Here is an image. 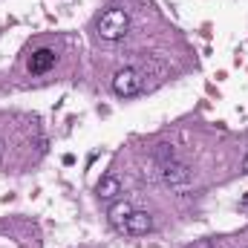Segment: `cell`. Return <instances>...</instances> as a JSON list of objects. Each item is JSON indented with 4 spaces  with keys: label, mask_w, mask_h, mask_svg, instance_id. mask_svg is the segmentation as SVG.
<instances>
[{
    "label": "cell",
    "mask_w": 248,
    "mask_h": 248,
    "mask_svg": "<svg viewBox=\"0 0 248 248\" xmlns=\"http://www.w3.org/2000/svg\"><path fill=\"white\" fill-rule=\"evenodd\" d=\"M55 49H38V52H32V58H29V75H44V72H49L52 66H55Z\"/></svg>",
    "instance_id": "cell-5"
},
{
    "label": "cell",
    "mask_w": 248,
    "mask_h": 248,
    "mask_svg": "<svg viewBox=\"0 0 248 248\" xmlns=\"http://www.w3.org/2000/svg\"><path fill=\"white\" fill-rule=\"evenodd\" d=\"M141 90H144V78H141V72L136 66H124L113 75V93L119 98H133Z\"/></svg>",
    "instance_id": "cell-2"
},
{
    "label": "cell",
    "mask_w": 248,
    "mask_h": 248,
    "mask_svg": "<svg viewBox=\"0 0 248 248\" xmlns=\"http://www.w3.org/2000/svg\"><path fill=\"white\" fill-rule=\"evenodd\" d=\"M150 228H153V217H150L147 211H133V214L122 222V231L130 234V237H141V234H147Z\"/></svg>",
    "instance_id": "cell-4"
},
{
    "label": "cell",
    "mask_w": 248,
    "mask_h": 248,
    "mask_svg": "<svg viewBox=\"0 0 248 248\" xmlns=\"http://www.w3.org/2000/svg\"><path fill=\"white\" fill-rule=\"evenodd\" d=\"M243 170H246V173H248V156H246V162H243Z\"/></svg>",
    "instance_id": "cell-9"
},
{
    "label": "cell",
    "mask_w": 248,
    "mask_h": 248,
    "mask_svg": "<svg viewBox=\"0 0 248 248\" xmlns=\"http://www.w3.org/2000/svg\"><path fill=\"white\" fill-rule=\"evenodd\" d=\"M130 214H133V205H130V202H116V205L110 208V222H113L116 228H122V222Z\"/></svg>",
    "instance_id": "cell-7"
},
{
    "label": "cell",
    "mask_w": 248,
    "mask_h": 248,
    "mask_svg": "<svg viewBox=\"0 0 248 248\" xmlns=\"http://www.w3.org/2000/svg\"><path fill=\"white\" fill-rule=\"evenodd\" d=\"M95 193H98V199H116V196L122 193V182H119L116 176H104V179L95 185Z\"/></svg>",
    "instance_id": "cell-6"
},
{
    "label": "cell",
    "mask_w": 248,
    "mask_h": 248,
    "mask_svg": "<svg viewBox=\"0 0 248 248\" xmlns=\"http://www.w3.org/2000/svg\"><path fill=\"white\" fill-rule=\"evenodd\" d=\"M187 248H217L214 240H202V243H196V246H187Z\"/></svg>",
    "instance_id": "cell-8"
},
{
    "label": "cell",
    "mask_w": 248,
    "mask_h": 248,
    "mask_svg": "<svg viewBox=\"0 0 248 248\" xmlns=\"http://www.w3.org/2000/svg\"><path fill=\"white\" fill-rule=\"evenodd\" d=\"M162 179H165V185H170L173 190H185L190 185V170L182 162L170 159V162H162Z\"/></svg>",
    "instance_id": "cell-3"
},
{
    "label": "cell",
    "mask_w": 248,
    "mask_h": 248,
    "mask_svg": "<svg viewBox=\"0 0 248 248\" xmlns=\"http://www.w3.org/2000/svg\"><path fill=\"white\" fill-rule=\"evenodd\" d=\"M127 32H130V15H127L124 9H119V6L107 9V12L98 17V35H101L104 41H122Z\"/></svg>",
    "instance_id": "cell-1"
}]
</instances>
